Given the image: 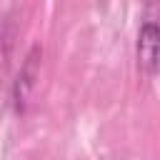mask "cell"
Wrapping results in <instances>:
<instances>
[{
  "mask_svg": "<svg viewBox=\"0 0 160 160\" xmlns=\"http://www.w3.org/2000/svg\"><path fill=\"white\" fill-rule=\"evenodd\" d=\"M138 70L145 78H152L160 70V0H145L138 42H135Z\"/></svg>",
  "mask_w": 160,
  "mask_h": 160,
  "instance_id": "1",
  "label": "cell"
}]
</instances>
